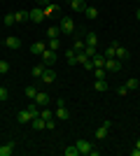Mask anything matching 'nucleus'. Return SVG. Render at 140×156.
I'll list each match as a JSON object with an SVG mask.
<instances>
[{"label": "nucleus", "instance_id": "obj_1", "mask_svg": "<svg viewBox=\"0 0 140 156\" xmlns=\"http://www.w3.org/2000/svg\"><path fill=\"white\" fill-rule=\"evenodd\" d=\"M59 28H61V35H70V33H75V21L70 16H61Z\"/></svg>", "mask_w": 140, "mask_h": 156}, {"label": "nucleus", "instance_id": "obj_2", "mask_svg": "<svg viewBox=\"0 0 140 156\" xmlns=\"http://www.w3.org/2000/svg\"><path fill=\"white\" fill-rule=\"evenodd\" d=\"M40 58H42V63H45L47 68H52V65L56 63V58H59V56H56V51H54V49H49V47H47L45 51H42Z\"/></svg>", "mask_w": 140, "mask_h": 156}, {"label": "nucleus", "instance_id": "obj_3", "mask_svg": "<svg viewBox=\"0 0 140 156\" xmlns=\"http://www.w3.org/2000/svg\"><path fill=\"white\" fill-rule=\"evenodd\" d=\"M75 147L80 149V154H87V156H91V149H93V144L89 142V140H84V137H80V140L75 142Z\"/></svg>", "mask_w": 140, "mask_h": 156}, {"label": "nucleus", "instance_id": "obj_4", "mask_svg": "<svg viewBox=\"0 0 140 156\" xmlns=\"http://www.w3.org/2000/svg\"><path fill=\"white\" fill-rule=\"evenodd\" d=\"M107 72H119L121 70V61L119 58H105V65H103Z\"/></svg>", "mask_w": 140, "mask_h": 156}, {"label": "nucleus", "instance_id": "obj_5", "mask_svg": "<svg viewBox=\"0 0 140 156\" xmlns=\"http://www.w3.org/2000/svg\"><path fill=\"white\" fill-rule=\"evenodd\" d=\"M28 19L33 21V23H40L45 19V12H42V7H33L31 12H28Z\"/></svg>", "mask_w": 140, "mask_h": 156}, {"label": "nucleus", "instance_id": "obj_6", "mask_svg": "<svg viewBox=\"0 0 140 156\" xmlns=\"http://www.w3.org/2000/svg\"><path fill=\"white\" fill-rule=\"evenodd\" d=\"M54 114H56V119H61V121H68V119H70V110H68L66 105H56V112H54Z\"/></svg>", "mask_w": 140, "mask_h": 156}, {"label": "nucleus", "instance_id": "obj_7", "mask_svg": "<svg viewBox=\"0 0 140 156\" xmlns=\"http://www.w3.org/2000/svg\"><path fill=\"white\" fill-rule=\"evenodd\" d=\"M38 107H47L49 105V93H42V91H38V96H35V100H33Z\"/></svg>", "mask_w": 140, "mask_h": 156}, {"label": "nucleus", "instance_id": "obj_8", "mask_svg": "<svg viewBox=\"0 0 140 156\" xmlns=\"http://www.w3.org/2000/svg\"><path fill=\"white\" fill-rule=\"evenodd\" d=\"M107 130H110V121H103V124L96 128V137H98V140H105V137H107Z\"/></svg>", "mask_w": 140, "mask_h": 156}, {"label": "nucleus", "instance_id": "obj_9", "mask_svg": "<svg viewBox=\"0 0 140 156\" xmlns=\"http://www.w3.org/2000/svg\"><path fill=\"white\" fill-rule=\"evenodd\" d=\"M5 47H7V49H19V47H21V40L14 37V35H7V37H5Z\"/></svg>", "mask_w": 140, "mask_h": 156}, {"label": "nucleus", "instance_id": "obj_10", "mask_svg": "<svg viewBox=\"0 0 140 156\" xmlns=\"http://www.w3.org/2000/svg\"><path fill=\"white\" fill-rule=\"evenodd\" d=\"M42 82H45V84H52V82H54V79H56V72H54L52 70V68H45V72H42Z\"/></svg>", "mask_w": 140, "mask_h": 156}, {"label": "nucleus", "instance_id": "obj_11", "mask_svg": "<svg viewBox=\"0 0 140 156\" xmlns=\"http://www.w3.org/2000/svg\"><path fill=\"white\" fill-rule=\"evenodd\" d=\"M47 49V44L45 42H33V47H31V54L33 56H42V51Z\"/></svg>", "mask_w": 140, "mask_h": 156}, {"label": "nucleus", "instance_id": "obj_12", "mask_svg": "<svg viewBox=\"0 0 140 156\" xmlns=\"http://www.w3.org/2000/svg\"><path fill=\"white\" fill-rule=\"evenodd\" d=\"M12 154H14V142L0 144V156H12Z\"/></svg>", "mask_w": 140, "mask_h": 156}, {"label": "nucleus", "instance_id": "obj_13", "mask_svg": "<svg viewBox=\"0 0 140 156\" xmlns=\"http://www.w3.org/2000/svg\"><path fill=\"white\" fill-rule=\"evenodd\" d=\"M117 44H119V42H117V40H112V42L107 44V49H105V54H103V56H105V58H114V51H117Z\"/></svg>", "mask_w": 140, "mask_h": 156}, {"label": "nucleus", "instance_id": "obj_14", "mask_svg": "<svg viewBox=\"0 0 140 156\" xmlns=\"http://www.w3.org/2000/svg\"><path fill=\"white\" fill-rule=\"evenodd\" d=\"M114 58H119V61H128V49H124L121 44H117V51H114Z\"/></svg>", "mask_w": 140, "mask_h": 156}, {"label": "nucleus", "instance_id": "obj_15", "mask_svg": "<svg viewBox=\"0 0 140 156\" xmlns=\"http://www.w3.org/2000/svg\"><path fill=\"white\" fill-rule=\"evenodd\" d=\"M42 12H45V16H52V14L59 12V5H54V2H47V5L42 7Z\"/></svg>", "mask_w": 140, "mask_h": 156}, {"label": "nucleus", "instance_id": "obj_16", "mask_svg": "<svg viewBox=\"0 0 140 156\" xmlns=\"http://www.w3.org/2000/svg\"><path fill=\"white\" fill-rule=\"evenodd\" d=\"M84 47H87L84 37H77V40H75V44H73V51L75 54H82V51H84Z\"/></svg>", "mask_w": 140, "mask_h": 156}, {"label": "nucleus", "instance_id": "obj_17", "mask_svg": "<svg viewBox=\"0 0 140 156\" xmlns=\"http://www.w3.org/2000/svg\"><path fill=\"white\" fill-rule=\"evenodd\" d=\"M124 86H126L128 91H135V89H140V82H138V77H128Z\"/></svg>", "mask_w": 140, "mask_h": 156}, {"label": "nucleus", "instance_id": "obj_18", "mask_svg": "<svg viewBox=\"0 0 140 156\" xmlns=\"http://www.w3.org/2000/svg\"><path fill=\"white\" fill-rule=\"evenodd\" d=\"M70 7H73V12H84L87 2L84 0H70Z\"/></svg>", "mask_w": 140, "mask_h": 156}, {"label": "nucleus", "instance_id": "obj_19", "mask_svg": "<svg viewBox=\"0 0 140 156\" xmlns=\"http://www.w3.org/2000/svg\"><path fill=\"white\" fill-rule=\"evenodd\" d=\"M84 14H87V19H98V9L93 5H87L84 7Z\"/></svg>", "mask_w": 140, "mask_h": 156}, {"label": "nucleus", "instance_id": "obj_20", "mask_svg": "<svg viewBox=\"0 0 140 156\" xmlns=\"http://www.w3.org/2000/svg\"><path fill=\"white\" fill-rule=\"evenodd\" d=\"M33 128H35V130H45V128H47V121H45L42 117H35V119H33Z\"/></svg>", "mask_w": 140, "mask_h": 156}, {"label": "nucleus", "instance_id": "obj_21", "mask_svg": "<svg viewBox=\"0 0 140 156\" xmlns=\"http://www.w3.org/2000/svg\"><path fill=\"white\" fill-rule=\"evenodd\" d=\"M45 68H47L45 63H38V65H33V72H31V75L40 79V77H42V72H45Z\"/></svg>", "mask_w": 140, "mask_h": 156}, {"label": "nucleus", "instance_id": "obj_22", "mask_svg": "<svg viewBox=\"0 0 140 156\" xmlns=\"http://www.w3.org/2000/svg\"><path fill=\"white\" fill-rule=\"evenodd\" d=\"M47 47H49V49H54V51H59V49H61V40H59V37H49Z\"/></svg>", "mask_w": 140, "mask_h": 156}, {"label": "nucleus", "instance_id": "obj_23", "mask_svg": "<svg viewBox=\"0 0 140 156\" xmlns=\"http://www.w3.org/2000/svg\"><path fill=\"white\" fill-rule=\"evenodd\" d=\"M91 61H93V65H96V68H103V65H105V56H103V54L91 56Z\"/></svg>", "mask_w": 140, "mask_h": 156}, {"label": "nucleus", "instance_id": "obj_24", "mask_svg": "<svg viewBox=\"0 0 140 156\" xmlns=\"http://www.w3.org/2000/svg\"><path fill=\"white\" fill-rule=\"evenodd\" d=\"M93 77H96V79H105L107 77V70H105V68H93Z\"/></svg>", "mask_w": 140, "mask_h": 156}, {"label": "nucleus", "instance_id": "obj_25", "mask_svg": "<svg viewBox=\"0 0 140 156\" xmlns=\"http://www.w3.org/2000/svg\"><path fill=\"white\" fill-rule=\"evenodd\" d=\"M14 19H16V23H21V21H28V12H26V9L14 12Z\"/></svg>", "mask_w": 140, "mask_h": 156}, {"label": "nucleus", "instance_id": "obj_26", "mask_svg": "<svg viewBox=\"0 0 140 156\" xmlns=\"http://www.w3.org/2000/svg\"><path fill=\"white\" fill-rule=\"evenodd\" d=\"M23 96L31 98V100H35V96H38V89H35V86H26V89H23Z\"/></svg>", "mask_w": 140, "mask_h": 156}, {"label": "nucleus", "instance_id": "obj_27", "mask_svg": "<svg viewBox=\"0 0 140 156\" xmlns=\"http://www.w3.org/2000/svg\"><path fill=\"white\" fill-rule=\"evenodd\" d=\"M84 54L91 58V56H96V54H98V47H96V44H87V47H84Z\"/></svg>", "mask_w": 140, "mask_h": 156}, {"label": "nucleus", "instance_id": "obj_28", "mask_svg": "<svg viewBox=\"0 0 140 156\" xmlns=\"http://www.w3.org/2000/svg\"><path fill=\"white\" fill-rule=\"evenodd\" d=\"M66 56H68V65H77V54H75L73 49H68Z\"/></svg>", "mask_w": 140, "mask_h": 156}, {"label": "nucleus", "instance_id": "obj_29", "mask_svg": "<svg viewBox=\"0 0 140 156\" xmlns=\"http://www.w3.org/2000/svg\"><path fill=\"white\" fill-rule=\"evenodd\" d=\"M63 154H66V156H80V149H77L75 144H70V147H66V149H63Z\"/></svg>", "mask_w": 140, "mask_h": 156}, {"label": "nucleus", "instance_id": "obj_30", "mask_svg": "<svg viewBox=\"0 0 140 156\" xmlns=\"http://www.w3.org/2000/svg\"><path fill=\"white\" fill-rule=\"evenodd\" d=\"M93 89H96V91H107V82H105V79H96Z\"/></svg>", "mask_w": 140, "mask_h": 156}, {"label": "nucleus", "instance_id": "obj_31", "mask_svg": "<svg viewBox=\"0 0 140 156\" xmlns=\"http://www.w3.org/2000/svg\"><path fill=\"white\" fill-rule=\"evenodd\" d=\"M2 23H5L7 28H9V26H14V23H16V19H14V14H5V16H2Z\"/></svg>", "mask_w": 140, "mask_h": 156}, {"label": "nucleus", "instance_id": "obj_32", "mask_svg": "<svg viewBox=\"0 0 140 156\" xmlns=\"http://www.w3.org/2000/svg\"><path fill=\"white\" fill-rule=\"evenodd\" d=\"M47 35H49V37H59V35H61V28L59 26H49V28H47Z\"/></svg>", "mask_w": 140, "mask_h": 156}, {"label": "nucleus", "instance_id": "obj_33", "mask_svg": "<svg viewBox=\"0 0 140 156\" xmlns=\"http://www.w3.org/2000/svg\"><path fill=\"white\" fill-rule=\"evenodd\" d=\"M40 117L45 119V121H49V119H52V110H49V107H40Z\"/></svg>", "mask_w": 140, "mask_h": 156}, {"label": "nucleus", "instance_id": "obj_34", "mask_svg": "<svg viewBox=\"0 0 140 156\" xmlns=\"http://www.w3.org/2000/svg\"><path fill=\"white\" fill-rule=\"evenodd\" d=\"M84 42H87V44H96V42H98V35H96V33H89L87 37H84Z\"/></svg>", "mask_w": 140, "mask_h": 156}, {"label": "nucleus", "instance_id": "obj_35", "mask_svg": "<svg viewBox=\"0 0 140 156\" xmlns=\"http://www.w3.org/2000/svg\"><path fill=\"white\" fill-rule=\"evenodd\" d=\"M7 98H9V91H7V86H0V100L5 103Z\"/></svg>", "mask_w": 140, "mask_h": 156}, {"label": "nucleus", "instance_id": "obj_36", "mask_svg": "<svg viewBox=\"0 0 140 156\" xmlns=\"http://www.w3.org/2000/svg\"><path fill=\"white\" fill-rule=\"evenodd\" d=\"M9 72V63L7 61H0V75H7Z\"/></svg>", "mask_w": 140, "mask_h": 156}, {"label": "nucleus", "instance_id": "obj_37", "mask_svg": "<svg viewBox=\"0 0 140 156\" xmlns=\"http://www.w3.org/2000/svg\"><path fill=\"white\" fill-rule=\"evenodd\" d=\"M87 61H89V56H87L84 51H82V54H77V63H80V65H84Z\"/></svg>", "mask_w": 140, "mask_h": 156}, {"label": "nucleus", "instance_id": "obj_38", "mask_svg": "<svg viewBox=\"0 0 140 156\" xmlns=\"http://www.w3.org/2000/svg\"><path fill=\"white\" fill-rule=\"evenodd\" d=\"M93 68H96V65H93V61H91V58H89V61H87V63H84V70H89V72H91V70H93Z\"/></svg>", "mask_w": 140, "mask_h": 156}, {"label": "nucleus", "instance_id": "obj_39", "mask_svg": "<svg viewBox=\"0 0 140 156\" xmlns=\"http://www.w3.org/2000/svg\"><path fill=\"white\" fill-rule=\"evenodd\" d=\"M126 93H128L126 86H119V89H117V96H126Z\"/></svg>", "mask_w": 140, "mask_h": 156}, {"label": "nucleus", "instance_id": "obj_40", "mask_svg": "<svg viewBox=\"0 0 140 156\" xmlns=\"http://www.w3.org/2000/svg\"><path fill=\"white\" fill-rule=\"evenodd\" d=\"M131 156H140V147H135V149H131Z\"/></svg>", "mask_w": 140, "mask_h": 156}, {"label": "nucleus", "instance_id": "obj_41", "mask_svg": "<svg viewBox=\"0 0 140 156\" xmlns=\"http://www.w3.org/2000/svg\"><path fill=\"white\" fill-rule=\"evenodd\" d=\"M38 2H40V5H42V7H45V5H47V2H49V0H38Z\"/></svg>", "mask_w": 140, "mask_h": 156}, {"label": "nucleus", "instance_id": "obj_42", "mask_svg": "<svg viewBox=\"0 0 140 156\" xmlns=\"http://www.w3.org/2000/svg\"><path fill=\"white\" fill-rule=\"evenodd\" d=\"M135 16H138V19H140V7H138V9H135Z\"/></svg>", "mask_w": 140, "mask_h": 156}, {"label": "nucleus", "instance_id": "obj_43", "mask_svg": "<svg viewBox=\"0 0 140 156\" xmlns=\"http://www.w3.org/2000/svg\"><path fill=\"white\" fill-rule=\"evenodd\" d=\"M135 147H140V137H138V140H135Z\"/></svg>", "mask_w": 140, "mask_h": 156}]
</instances>
